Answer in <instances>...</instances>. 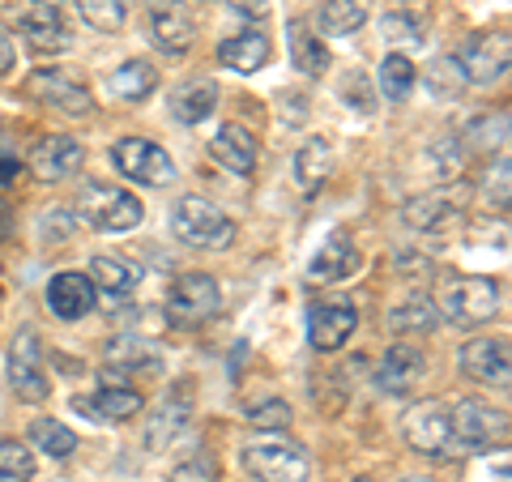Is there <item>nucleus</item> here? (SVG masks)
I'll list each match as a JSON object with an SVG mask.
<instances>
[{"label":"nucleus","instance_id":"c03bdc74","mask_svg":"<svg viewBox=\"0 0 512 482\" xmlns=\"http://www.w3.org/2000/svg\"><path fill=\"white\" fill-rule=\"evenodd\" d=\"M9 180H18V158H9L0 150V184H9Z\"/></svg>","mask_w":512,"mask_h":482},{"label":"nucleus","instance_id":"37998d69","mask_svg":"<svg viewBox=\"0 0 512 482\" xmlns=\"http://www.w3.org/2000/svg\"><path fill=\"white\" fill-rule=\"evenodd\" d=\"M231 5L244 13V18H265L269 13V0H231Z\"/></svg>","mask_w":512,"mask_h":482},{"label":"nucleus","instance_id":"4c0bfd02","mask_svg":"<svg viewBox=\"0 0 512 482\" xmlns=\"http://www.w3.org/2000/svg\"><path fill=\"white\" fill-rule=\"evenodd\" d=\"M342 99H346V107L363 111V116H372L376 111V94H372V86H367L363 73H346L342 77Z\"/></svg>","mask_w":512,"mask_h":482},{"label":"nucleus","instance_id":"f8f14e48","mask_svg":"<svg viewBox=\"0 0 512 482\" xmlns=\"http://www.w3.org/2000/svg\"><path fill=\"white\" fill-rule=\"evenodd\" d=\"M150 35L171 56L188 52L192 35H197V22H192L184 0H150Z\"/></svg>","mask_w":512,"mask_h":482},{"label":"nucleus","instance_id":"1a4fd4ad","mask_svg":"<svg viewBox=\"0 0 512 482\" xmlns=\"http://www.w3.org/2000/svg\"><path fill=\"white\" fill-rule=\"evenodd\" d=\"M402 431H406V444L423 457H444L448 444H453V419H448L444 401H419V406H410Z\"/></svg>","mask_w":512,"mask_h":482},{"label":"nucleus","instance_id":"f704fd0d","mask_svg":"<svg viewBox=\"0 0 512 482\" xmlns=\"http://www.w3.org/2000/svg\"><path fill=\"white\" fill-rule=\"evenodd\" d=\"M35 478V453L18 440L0 444V482H30Z\"/></svg>","mask_w":512,"mask_h":482},{"label":"nucleus","instance_id":"2eb2a0df","mask_svg":"<svg viewBox=\"0 0 512 482\" xmlns=\"http://www.w3.org/2000/svg\"><path fill=\"white\" fill-rule=\"evenodd\" d=\"M423 372H427V355H423V350L397 342V346L384 350V359L376 367V380H380L384 393H410L414 384L423 380Z\"/></svg>","mask_w":512,"mask_h":482},{"label":"nucleus","instance_id":"6ab92c4d","mask_svg":"<svg viewBox=\"0 0 512 482\" xmlns=\"http://www.w3.org/2000/svg\"><path fill=\"white\" fill-rule=\"evenodd\" d=\"M47 308L60 320H82L94 308V282L86 273H56L47 282Z\"/></svg>","mask_w":512,"mask_h":482},{"label":"nucleus","instance_id":"0eeeda50","mask_svg":"<svg viewBox=\"0 0 512 482\" xmlns=\"http://www.w3.org/2000/svg\"><path fill=\"white\" fill-rule=\"evenodd\" d=\"M448 419H453V440L470 444V448H487L495 440L500 444L508 440V414L487 406V401H478V397L457 401V406L448 410Z\"/></svg>","mask_w":512,"mask_h":482},{"label":"nucleus","instance_id":"6e6552de","mask_svg":"<svg viewBox=\"0 0 512 482\" xmlns=\"http://www.w3.org/2000/svg\"><path fill=\"white\" fill-rule=\"evenodd\" d=\"M244 461L256 474V482H308V453H303V444L265 440V444H252Z\"/></svg>","mask_w":512,"mask_h":482},{"label":"nucleus","instance_id":"58836bf2","mask_svg":"<svg viewBox=\"0 0 512 482\" xmlns=\"http://www.w3.org/2000/svg\"><path fill=\"white\" fill-rule=\"evenodd\" d=\"M470 482H508V453H487L483 461L470 470Z\"/></svg>","mask_w":512,"mask_h":482},{"label":"nucleus","instance_id":"c85d7f7f","mask_svg":"<svg viewBox=\"0 0 512 482\" xmlns=\"http://www.w3.org/2000/svg\"><path fill=\"white\" fill-rule=\"evenodd\" d=\"M389 325L397 333H431V329L440 325V308L427 295H414V299L397 303V308L389 312Z\"/></svg>","mask_w":512,"mask_h":482},{"label":"nucleus","instance_id":"c9c22d12","mask_svg":"<svg viewBox=\"0 0 512 482\" xmlns=\"http://www.w3.org/2000/svg\"><path fill=\"white\" fill-rule=\"evenodd\" d=\"M107 367H120V372H128V367H158V350L146 342H111Z\"/></svg>","mask_w":512,"mask_h":482},{"label":"nucleus","instance_id":"f257e3e1","mask_svg":"<svg viewBox=\"0 0 512 482\" xmlns=\"http://www.w3.org/2000/svg\"><path fill=\"white\" fill-rule=\"evenodd\" d=\"M171 231L180 244H192V248H231L235 244V222L205 197H184L175 205Z\"/></svg>","mask_w":512,"mask_h":482},{"label":"nucleus","instance_id":"2f4dec72","mask_svg":"<svg viewBox=\"0 0 512 482\" xmlns=\"http://www.w3.org/2000/svg\"><path fill=\"white\" fill-rule=\"evenodd\" d=\"M30 444L43 448L47 457H69L77 448V436L64 423H56V419H35V423H30Z\"/></svg>","mask_w":512,"mask_h":482},{"label":"nucleus","instance_id":"f03ea898","mask_svg":"<svg viewBox=\"0 0 512 482\" xmlns=\"http://www.w3.org/2000/svg\"><path fill=\"white\" fill-rule=\"evenodd\" d=\"M500 308V286L491 278H461V282H448L444 286V299H440V312L444 320H453L461 329H474L483 320L495 316Z\"/></svg>","mask_w":512,"mask_h":482},{"label":"nucleus","instance_id":"f3484780","mask_svg":"<svg viewBox=\"0 0 512 482\" xmlns=\"http://www.w3.org/2000/svg\"><path fill=\"white\" fill-rule=\"evenodd\" d=\"M359 265H363L359 248L338 231V235H329V239H325V248L312 256L308 278L320 282V286H325V282H346V278H355V269H359Z\"/></svg>","mask_w":512,"mask_h":482},{"label":"nucleus","instance_id":"72a5a7b5","mask_svg":"<svg viewBox=\"0 0 512 482\" xmlns=\"http://www.w3.org/2000/svg\"><path fill=\"white\" fill-rule=\"evenodd\" d=\"M128 5H133V0H77V13L86 18V26L107 30V35H111V30L124 26Z\"/></svg>","mask_w":512,"mask_h":482},{"label":"nucleus","instance_id":"b1692460","mask_svg":"<svg viewBox=\"0 0 512 482\" xmlns=\"http://www.w3.org/2000/svg\"><path fill=\"white\" fill-rule=\"evenodd\" d=\"M188 414H192V401L184 393H167L158 401V410L150 414V427H146V444L154 453H163V448L188 427Z\"/></svg>","mask_w":512,"mask_h":482},{"label":"nucleus","instance_id":"ddd939ff","mask_svg":"<svg viewBox=\"0 0 512 482\" xmlns=\"http://www.w3.org/2000/svg\"><path fill=\"white\" fill-rule=\"evenodd\" d=\"M359 329V312L350 303H316L308 312V342L325 355V350H342L350 333Z\"/></svg>","mask_w":512,"mask_h":482},{"label":"nucleus","instance_id":"ea45409f","mask_svg":"<svg viewBox=\"0 0 512 482\" xmlns=\"http://www.w3.org/2000/svg\"><path fill=\"white\" fill-rule=\"evenodd\" d=\"M171 482H222L218 478V465L214 461H205V457H197V461H188V465H180V470L171 474Z\"/></svg>","mask_w":512,"mask_h":482},{"label":"nucleus","instance_id":"473e14b6","mask_svg":"<svg viewBox=\"0 0 512 482\" xmlns=\"http://www.w3.org/2000/svg\"><path fill=\"white\" fill-rule=\"evenodd\" d=\"M363 22H367V13L355 0H329V5L320 9V30H325V35H355Z\"/></svg>","mask_w":512,"mask_h":482},{"label":"nucleus","instance_id":"4468645a","mask_svg":"<svg viewBox=\"0 0 512 482\" xmlns=\"http://www.w3.org/2000/svg\"><path fill=\"white\" fill-rule=\"evenodd\" d=\"M461 372L483 384H508L512 376L508 342H500V337H474V342H466L461 346Z\"/></svg>","mask_w":512,"mask_h":482},{"label":"nucleus","instance_id":"7c9ffc66","mask_svg":"<svg viewBox=\"0 0 512 482\" xmlns=\"http://www.w3.org/2000/svg\"><path fill=\"white\" fill-rule=\"evenodd\" d=\"M90 278L99 282L107 295H128L137 286V265L133 261H120V256H94Z\"/></svg>","mask_w":512,"mask_h":482},{"label":"nucleus","instance_id":"cd10ccee","mask_svg":"<svg viewBox=\"0 0 512 482\" xmlns=\"http://www.w3.org/2000/svg\"><path fill=\"white\" fill-rule=\"evenodd\" d=\"M158 86V69L150 60H124L116 73H111V90L120 94V99H146L154 94Z\"/></svg>","mask_w":512,"mask_h":482},{"label":"nucleus","instance_id":"a18cd8bd","mask_svg":"<svg viewBox=\"0 0 512 482\" xmlns=\"http://www.w3.org/2000/svg\"><path fill=\"white\" fill-rule=\"evenodd\" d=\"M9 231H13V214H9V205L0 201V239H9Z\"/></svg>","mask_w":512,"mask_h":482},{"label":"nucleus","instance_id":"393cba45","mask_svg":"<svg viewBox=\"0 0 512 482\" xmlns=\"http://www.w3.org/2000/svg\"><path fill=\"white\" fill-rule=\"evenodd\" d=\"M329 167H333V150L325 137H308L295 154V184L299 192H308V197H316L320 188H325L329 180Z\"/></svg>","mask_w":512,"mask_h":482},{"label":"nucleus","instance_id":"bb28decb","mask_svg":"<svg viewBox=\"0 0 512 482\" xmlns=\"http://www.w3.org/2000/svg\"><path fill=\"white\" fill-rule=\"evenodd\" d=\"M291 60H295L299 73L325 77V69H329V47H325V39H320V35H312L303 22H291Z\"/></svg>","mask_w":512,"mask_h":482},{"label":"nucleus","instance_id":"49530a36","mask_svg":"<svg viewBox=\"0 0 512 482\" xmlns=\"http://www.w3.org/2000/svg\"><path fill=\"white\" fill-rule=\"evenodd\" d=\"M35 5H43V9H56V5H64V0H35Z\"/></svg>","mask_w":512,"mask_h":482},{"label":"nucleus","instance_id":"7ed1b4c3","mask_svg":"<svg viewBox=\"0 0 512 482\" xmlns=\"http://www.w3.org/2000/svg\"><path fill=\"white\" fill-rule=\"evenodd\" d=\"M82 214L90 227L99 231H133L141 222V201L133 192H124L116 184H86L82 188Z\"/></svg>","mask_w":512,"mask_h":482},{"label":"nucleus","instance_id":"79ce46f5","mask_svg":"<svg viewBox=\"0 0 512 482\" xmlns=\"http://www.w3.org/2000/svg\"><path fill=\"white\" fill-rule=\"evenodd\" d=\"M13 64H18V52H13V39L0 30V77L13 73Z\"/></svg>","mask_w":512,"mask_h":482},{"label":"nucleus","instance_id":"a878e982","mask_svg":"<svg viewBox=\"0 0 512 482\" xmlns=\"http://www.w3.org/2000/svg\"><path fill=\"white\" fill-rule=\"evenodd\" d=\"M218 60L235 73H256L261 64H269V39L244 30V35H231L227 43H218Z\"/></svg>","mask_w":512,"mask_h":482},{"label":"nucleus","instance_id":"a19ab883","mask_svg":"<svg viewBox=\"0 0 512 482\" xmlns=\"http://www.w3.org/2000/svg\"><path fill=\"white\" fill-rule=\"evenodd\" d=\"M384 35L397 43H419V22L402 18V13H389V18H384Z\"/></svg>","mask_w":512,"mask_h":482},{"label":"nucleus","instance_id":"9d476101","mask_svg":"<svg viewBox=\"0 0 512 482\" xmlns=\"http://www.w3.org/2000/svg\"><path fill=\"white\" fill-rule=\"evenodd\" d=\"M457 69L466 82L491 86L508 73V35H474L466 43V52L457 56Z\"/></svg>","mask_w":512,"mask_h":482},{"label":"nucleus","instance_id":"e433bc0d","mask_svg":"<svg viewBox=\"0 0 512 482\" xmlns=\"http://www.w3.org/2000/svg\"><path fill=\"white\" fill-rule=\"evenodd\" d=\"M291 406H286V401H261V406H252L248 410V423L252 427H261V431H282V427H291Z\"/></svg>","mask_w":512,"mask_h":482},{"label":"nucleus","instance_id":"de8ad7c7","mask_svg":"<svg viewBox=\"0 0 512 482\" xmlns=\"http://www.w3.org/2000/svg\"><path fill=\"white\" fill-rule=\"evenodd\" d=\"M406 482H431V478H419V474H414V478H406Z\"/></svg>","mask_w":512,"mask_h":482},{"label":"nucleus","instance_id":"39448f33","mask_svg":"<svg viewBox=\"0 0 512 482\" xmlns=\"http://www.w3.org/2000/svg\"><path fill=\"white\" fill-rule=\"evenodd\" d=\"M111 163L120 167V175H128V180H137V184H154V188H163L175 180V163H171V154L163 146H154V141L146 137H124L111 146Z\"/></svg>","mask_w":512,"mask_h":482},{"label":"nucleus","instance_id":"4be33fe9","mask_svg":"<svg viewBox=\"0 0 512 482\" xmlns=\"http://www.w3.org/2000/svg\"><path fill=\"white\" fill-rule=\"evenodd\" d=\"M218 107V86L210 82V77H188V82H180L171 90V111L180 124H201L210 120Z\"/></svg>","mask_w":512,"mask_h":482},{"label":"nucleus","instance_id":"09e8293b","mask_svg":"<svg viewBox=\"0 0 512 482\" xmlns=\"http://www.w3.org/2000/svg\"><path fill=\"white\" fill-rule=\"evenodd\" d=\"M355 482H372V478H355Z\"/></svg>","mask_w":512,"mask_h":482},{"label":"nucleus","instance_id":"dca6fc26","mask_svg":"<svg viewBox=\"0 0 512 482\" xmlns=\"http://www.w3.org/2000/svg\"><path fill=\"white\" fill-rule=\"evenodd\" d=\"M402 218H406V227L427 231V235L453 231V227H461V222H466V214L457 210V201H448L444 192H419V197H410L406 210H402Z\"/></svg>","mask_w":512,"mask_h":482},{"label":"nucleus","instance_id":"20e7f679","mask_svg":"<svg viewBox=\"0 0 512 482\" xmlns=\"http://www.w3.org/2000/svg\"><path fill=\"white\" fill-rule=\"evenodd\" d=\"M218 282L210 273H184L167 295V320L180 329H197L218 312Z\"/></svg>","mask_w":512,"mask_h":482},{"label":"nucleus","instance_id":"423d86ee","mask_svg":"<svg viewBox=\"0 0 512 482\" xmlns=\"http://www.w3.org/2000/svg\"><path fill=\"white\" fill-rule=\"evenodd\" d=\"M9 384L22 401H43L52 393V380L43 372V346L35 329H22L9 346Z\"/></svg>","mask_w":512,"mask_h":482},{"label":"nucleus","instance_id":"aec40b11","mask_svg":"<svg viewBox=\"0 0 512 482\" xmlns=\"http://www.w3.org/2000/svg\"><path fill=\"white\" fill-rule=\"evenodd\" d=\"M13 26H18L22 35L30 39L35 52H64V47H69V30H64L56 9L35 5V9H26V13H13Z\"/></svg>","mask_w":512,"mask_h":482},{"label":"nucleus","instance_id":"412c9836","mask_svg":"<svg viewBox=\"0 0 512 482\" xmlns=\"http://www.w3.org/2000/svg\"><path fill=\"white\" fill-rule=\"evenodd\" d=\"M210 154L227 171H235V175L256 171V158H261V150H256V137L248 133L244 124H222V133L210 141Z\"/></svg>","mask_w":512,"mask_h":482},{"label":"nucleus","instance_id":"c756f323","mask_svg":"<svg viewBox=\"0 0 512 482\" xmlns=\"http://www.w3.org/2000/svg\"><path fill=\"white\" fill-rule=\"evenodd\" d=\"M376 86H380V94L389 103H406L410 90H414V64L402 52H389V56H384V64H380Z\"/></svg>","mask_w":512,"mask_h":482},{"label":"nucleus","instance_id":"9b49d317","mask_svg":"<svg viewBox=\"0 0 512 482\" xmlns=\"http://www.w3.org/2000/svg\"><path fill=\"white\" fill-rule=\"evenodd\" d=\"M26 94H30V99H39V103H47V107L64 111V116H86V111L94 107L90 90H86L82 82H73V77L56 73V69L30 73V82H26Z\"/></svg>","mask_w":512,"mask_h":482},{"label":"nucleus","instance_id":"a211bd4d","mask_svg":"<svg viewBox=\"0 0 512 482\" xmlns=\"http://www.w3.org/2000/svg\"><path fill=\"white\" fill-rule=\"evenodd\" d=\"M82 167V146L73 137H43L35 150H30V171L39 180H69V175Z\"/></svg>","mask_w":512,"mask_h":482},{"label":"nucleus","instance_id":"5701e85b","mask_svg":"<svg viewBox=\"0 0 512 482\" xmlns=\"http://www.w3.org/2000/svg\"><path fill=\"white\" fill-rule=\"evenodd\" d=\"M77 410H86L90 419H99V423H128L133 414H141V393L137 389H116V384H107L103 393H94V397H77L73 401Z\"/></svg>","mask_w":512,"mask_h":482}]
</instances>
